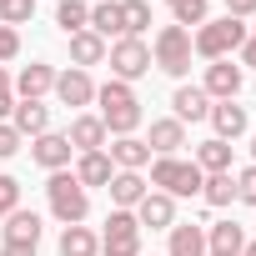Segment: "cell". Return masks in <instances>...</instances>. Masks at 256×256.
Masks as SVG:
<instances>
[{"mask_svg": "<svg viewBox=\"0 0 256 256\" xmlns=\"http://www.w3.org/2000/svg\"><path fill=\"white\" fill-rule=\"evenodd\" d=\"M96 116H100V126H106V136H136V126L146 120V110H141V96L126 86V80H106V86H96Z\"/></svg>", "mask_w": 256, "mask_h": 256, "instance_id": "6da1fadb", "label": "cell"}, {"mask_svg": "<svg viewBox=\"0 0 256 256\" xmlns=\"http://www.w3.org/2000/svg\"><path fill=\"white\" fill-rule=\"evenodd\" d=\"M136 221H141V231H146V226H151V231H171V226H176V201H171L166 191H146L141 206H136Z\"/></svg>", "mask_w": 256, "mask_h": 256, "instance_id": "4fadbf2b", "label": "cell"}, {"mask_svg": "<svg viewBox=\"0 0 256 256\" xmlns=\"http://www.w3.org/2000/svg\"><path fill=\"white\" fill-rule=\"evenodd\" d=\"M20 146H26V136L16 131V126H10V120H0V161H10V156H16Z\"/></svg>", "mask_w": 256, "mask_h": 256, "instance_id": "836d02e7", "label": "cell"}, {"mask_svg": "<svg viewBox=\"0 0 256 256\" xmlns=\"http://www.w3.org/2000/svg\"><path fill=\"white\" fill-rule=\"evenodd\" d=\"M120 26H126V36L146 40V30H151V0H120Z\"/></svg>", "mask_w": 256, "mask_h": 256, "instance_id": "f1b7e54d", "label": "cell"}, {"mask_svg": "<svg viewBox=\"0 0 256 256\" xmlns=\"http://www.w3.org/2000/svg\"><path fill=\"white\" fill-rule=\"evenodd\" d=\"M166 6H171L176 26H186V30H191V26H206V20H211V16H206V10H211V0H166Z\"/></svg>", "mask_w": 256, "mask_h": 256, "instance_id": "4dcf8cb0", "label": "cell"}, {"mask_svg": "<svg viewBox=\"0 0 256 256\" xmlns=\"http://www.w3.org/2000/svg\"><path fill=\"white\" fill-rule=\"evenodd\" d=\"M10 110H16V86H10V70L0 66V120H10Z\"/></svg>", "mask_w": 256, "mask_h": 256, "instance_id": "e575fe53", "label": "cell"}, {"mask_svg": "<svg viewBox=\"0 0 256 256\" xmlns=\"http://www.w3.org/2000/svg\"><path fill=\"white\" fill-rule=\"evenodd\" d=\"M196 166H201V176H221V171H231V141H201L196 146V156H191Z\"/></svg>", "mask_w": 256, "mask_h": 256, "instance_id": "d4e9b609", "label": "cell"}, {"mask_svg": "<svg viewBox=\"0 0 256 256\" xmlns=\"http://www.w3.org/2000/svg\"><path fill=\"white\" fill-rule=\"evenodd\" d=\"M201 166L196 161H181V156H156L151 161V191H166L171 201L176 196H201Z\"/></svg>", "mask_w": 256, "mask_h": 256, "instance_id": "5b68a950", "label": "cell"}, {"mask_svg": "<svg viewBox=\"0 0 256 256\" xmlns=\"http://www.w3.org/2000/svg\"><path fill=\"white\" fill-rule=\"evenodd\" d=\"M256 70V26H246V46H241V70Z\"/></svg>", "mask_w": 256, "mask_h": 256, "instance_id": "f35d334b", "label": "cell"}, {"mask_svg": "<svg viewBox=\"0 0 256 256\" xmlns=\"http://www.w3.org/2000/svg\"><path fill=\"white\" fill-rule=\"evenodd\" d=\"M106 60H110V80H141V76H151V46L146 40H136V36H120V40H110L106 46Z\"/></svg>", "mask_w": 256, "mask_h": 256, "instance_id": "8992f818", "label": "cell"}, {"mask_svg": "<svg viewBox=\"0 0 256 256\" xmlns=\"http://www.w3.org/2000/svg\"><path fill=\"white\" fill-rule=\"evenodd\" d=\"M171 116L181 120V126H191V120H206L211 116V96L201 90V86H176V96H171Z\"/></svg>", "mask_w": 256, "mask_h": 256, "instance_id": "2e32d148", "label": "cell"}, {"mask_svg": "<svg viewBox=\"0 0 256 256\" xmlns=\"http://www.w3.org/2000/svg\"><path fill=\"white\" fill-rule=\"evenodd\" d=\"M70 141H66V131H46V136H36L30 141V161L40 166V171H66L70 166Z\"/></svg>", "mask_w": 256, "mask_h": 256, "instance_id": "30bf717a", "label": "cell"}, {"mask_svg": "<svg viewBox=\"0 0 256 256\" xmlns=\"http://www.w3.org/2000/svg\"><path fill=\"white\" fill-rule=\"evenodd\" d=\"M66 46H70V66L76 70H90V66L106 60V40L96 30H76V36H66Z\"/></svg>", "mask_w": 256, "mask_h": 256, "instance_id": "603a6c76", "label": "cell"}, {"mask_svg": "<svg viewBox=\"0 0 256 256\" xmlns=\"http://www.w3.org/2000/svg\"><path fill=\"white\" fill-rule=\"evenodd\" d=\"M251 166H256V136H251Z\"/></svg>", "mask_w": 256, "mask_h": 256, "instance_id": "b9f144b4", "label": "cell"}, {"mask_svg": "<svg viewBox=\"0 0 256 256\" xmlns=\"http://www.w3.org/2000/svg\"><path fill=\"white\" fill-rule=\"evenodd\" d=\"M56 26H60L66 36L86 30V26H90V6H86V0H60V6H56Z\"/></svg>", "mask_w": 256, "mask_h": 256, "instance_id": "f546056e", "label": "cell"}, {"mask_svg": "<svg viewBox=\"0 0 256 256\" xmlns=\"http://www.w3.org/2000/svg\"><path fill=\"white\" fill-rule=\"evenodd\" d=\"M191 30L186 26H161L156 30V40H151V66L156 70H166L171 80H186V70H191Z\"/></svg>", "mask_w": 256, "mask_h": 256, "instance_id": "277c9868", "label": "cell"}, {"mask_svg": "<svg viewBox=\"0 0 256 256\" xmlns=\"http://www.w3.org/2000/svg\"><path fill=\"white\" fill-rule=\"evenodd\" d=\"M10 126H16V131L20 136H46L50 131V106L46 100H16V110H10Z\"/></svg>", "mask_w": 256, "mask_h": 256, "instance_id": "d6986e66", "label": "cell"}, {"mask_svg": "<svg viewBox=\"0 0 256 256\" xmlns=\"http://www.w3.org/2000/svg\"><path fill=\"white\" fill-rule=\"evenodd\" d=\"M100 256H141V221H136V211H110L106 216Z\"/></svg>", "mask_w": 256, "mask_h": 256, "instance_id": "52a82bcc", "label": "cell"}, {"mask_svg": "<svg viewBox=\"0 0 256 256\" xmlns=\"http://www.w3.org/2000/svg\"><path fill=\"white\" fill-rule=\"evenodd\" d=\"M6 241L40 246V216H36V211H26V206H16V211L6 216Z\"/></svg>", "mask_w": 256, "mask_h": 256, "instance_id": "4316f807", "label": "cell"}, {"mask_svg": "<svg viewBox=\"0 0 256 256\" xmlns=\"http://www.w3.org/2000/svg\"><path fill=\"white\" fill-rule=\"evenodd\" d=\"M106 156L116 161V171H146V166H151V146H146L141 136H116V146H110Z\"/></svg>", "mask_w": 256, "mask_h": 256, "instance_id": "7402d4cb", "label": "cell"}, {"mask_svg": "<svg viewBox=\"0 0 256 256\" xmlns=\"http://www.w3.org/2000/svg\"><path fill=\"white\" fill-rule=\"evenodd\" d=\"M241 86H246V70H241V66H231V60H211V66H206L201 90H206L211 100H236Z\"/></svg>", "mask_w": 256, "mask_h": 256, "instance_id": "9c48e42d", "label": "cell"}, {"mask_svg": "<svg viewBox=\"0 0 256 256\" xmlns=\"http://www.w3.org/2000/svg\"><path fill=\"white\" fill-rule=\"evenodd\" d=\"M236 201H246V206H256V166H246V171L236 176Z\"/></svg>", "mask_w": 256, "mask_h": 256, "instance_id": "d590c367", "label": "cell"}, {"mask_svg": "<svg viewBox=\"0 0 256 256\" xmlns=\"http://www.w3.org/2000/svg\"><path fill=\"white\" fill-rule=\"evenodd\" d=\"M226 16L231 20H256V0H226Z\"/></svg>", "mask_w": 256, "mask_h": 256, "instance_id": "74e56055", "label": "cell"}, {"mask_svg": "<svg viewBox=\"0 0 256 256\" xmlns=\"http://www.w3.org/2000/svg\"><path fill=\"white\" fill-rule=\"evenodd\" d=\"M16 206H20V181L16 176H0V221H6Z\"/></svg>", "mask_w": 256, "mask_h": 256, "instance_id": "d6a6232c", "label": "cell"}, {"mask_svg": "<svg viewBox=\"0 0 256 256\" xmlns=\"http://www.w3.org/2000/svg\"><path fill=\"white\" fill-rule=\"evenodd\" d=\"M30 16H36V0H0V26L20 30V26H26Z\"/></svg>", "mask_w": 256, "mask_h": 256, "instance_id": "1f68e13d", "label": "cell"}, {"mask_svg": "<svg viewBox=\"0 0 256 256\" xmlns=\"http://www.w3.org/2000/svg\"><path fill=\"white\" fill-rule=\"evenodd\" d=\"M66 141H70V151H76V156H80V151H106V126H100V116H90V110L70 116Z\"/></svg>", "mask_w": 256, "mask_h": 256, "instance_id": "5bb4252c", "label": "cell"}, {"mask_svg": "<svg viewBox=\"0 0 256 256\" xmlns=\"http://www.w3.org/2000/svg\"><path fill=\"white\" fill-rule=\"evenodd\" d=\"M46 201H50V216H56L60 226H80V221L90 216V191H86L70 171H50Z\"/></svg>", "mask_w": 256, "mask_h": 256, "instance_id": "3957f363", "label": "cell"}, {"mask_svg": "<svg viewBox=\"0 0 256 256\" xmlns=\"http://www.w3.org/2000/svg\"><path fill=\"white\" fill-rule=\"evenodd\" d=\"M16 56H20V30L0 26V66H6V60H16Z\"/></svg>", "mask_w": 256, "mask_h": 256, "instance_id": "8d00e7d4", "label": "cell"}, {"mask_svg": "<svg viewBox=\"0 0 256 256\" xmlns=\"http://www.w3.org/2000/svg\"><path fill=\"white\" fill-rule=\"evenodd\" d=\"M56 100L66 106V110H86V106H96V80H90V70H56Z\"/></svg>", "mask_w": 256, "mask_h": 256, "instance_id": "ba28073f", "label": "cell"}, {"mask_svg": "<svg viewBox=\"0 0 256 256\" xmlns=\"http://www.w3.org/2000/svg\"><path fill=\"white\" fill-rule=\"evenodd\" d=\"M241 256H256V241H246V246H241Z\"/></svg>", "mask_w": 256, "mask_h": 256, "instance_id": "60d3db41", "label": "cell"}, {"mask_svg": "<svg viewBox=\"0 0 256 256\" xmlns=\"http://www.w3.org/2000/svg\"><path fill=\"white\" fill-rule=\"evenodd\" d=\"M86 30H96L100 40H120V36H126V26H120V0H96Z\"/></svg>", "mask_w": 256, "mask_h": 256, "instance_id": "cb8c5ba5", "label": "cell"}, {"mask_svg": "<svg viewBox=\"0 0 256 256\" xmlns=\"http://www.w3.org/2000/svg\"><path fill=\"white\" fill-rule=\"evenodd\" d=\"M246 226L236 221H206V256H241Z\"/></svg>", "mask_w": 256, "mask_h": 256, "instance_id": "e0dca14e", "label": "cell"}, {"mask_svg": "<svg viewBox=\"0 0 256 256\" xmlns=\"http://www.w3.org/2000/svg\"><path fill=\"white\" fill-rule=\"evenodd\" d=\"M166 236H171V241H166V256H206V226L176 221Z\"/></svg>", "mask_w": 256, "mask_h": 256, "instance_id": "ffe728a7", "label": "cell"}, {"mask_svg": "<svg viewBox=\"0 0 256 256\" xmlns=\"http://www.w3.org/2000/svg\"><path fill=\"white\" fill-rule=\"evenodd\" d=\"M241 46H246V20H231V16L206 20V26L191 30V50H196L206 66H211V60H231Z\"/></svg>", "mask_w": 256, "mask_h": 256, "instance_id": "7a4b0ae2", "label": "cell"}, {"mask_svg": "<svg viewBox=\"0 0 256 256\" xmlns=\"http://www.w3.org/2000/svg\"><path fill=\"white\" fill-rule=\"evenodd\" d=\"M206 120L216 126V141H236V136H246V126H251L246 106H236V100H211V116Z\"/></svg>", "mask_w": 256, "mask_h": 256, "instance_id": "9a60e30c", "label": "cell"}, {"mask_svg": "<svg viewBox=\"0 0 256 256\" xmlns=\"http://www.w3.org/2000/svg\"><path fill=\"white\" fill-rule=\"evenodd\" d=\"M146 146H151L156 156H176V151L186 146V126H181L176 116H161V120H151V136H146Z\"/></svg>", "mask_w": 256, "mask_h": 256, "instance_id": "44dd1931", "label": "cell"}, {"mask_svg": "<svg viewBox=\"0 0 256 256\" xmlns=\"http://www.w3.org/2000/svg\"><path fill=\"white\" fill-rule=\"evenodd\" d=\"M201 201H206L211 211L231 206V201H236V176H231V171H221V176H206V181H201Z\"/></svg>", "mask_w": 256, "mask_h": 256, "instance_id": "83f0119b", "label": "cell"}, {"mask_svg": "<svg viewBox=\"0 0 256 256\" xmlns=\"http://www.w3.org/2000/svg\"><path fill=\"white\" fill-rule=\"evenodd\" d=\"M70 176H76V181H80L86 191H90V186H110V176H116V161H110L106 151H80V156H76V171H70Z\"/></svg>", "mask_w": 256, "mask_h": 256, "instance_id": "ac0fdd59", "label": "cell"}, {"mask_svg": "<svg viewBox=\"0 0 256 256\" xmlns=\"http://www.w3.org/2000/svg\"><path fill=\"white\" fill-rule=\"evenodd\" d=\"M106 191H110V211H136V206H141V196L151 191V181H146L141 171H116Z\"/></svg>", "mask_w": 256, "mask_h": 256, "instance_id": "7c38bea8", "label": "cell"}, {"mask_svg": "<svg viewBox=\"0 0 256 256\" xmlns=\"http://www.w3.org/2000/svg\"><path fill=\"white\" fill-rule=\"evenodd\" d=\"M10 86H16V100H40V96L56 90V66L30 60V66H20V76H16Z\"/></svg>", "mask_w": 256, "mask_h": 256, "instance_id": "8fae6325", "label": "cell"}, {"mask_svg": "<svg viewBox=\"0 0 256 256\" xmlns=\"http://www.w3.org/2000/svg\"><path fill=\"white\" fill-rule=\"evenodd\" d=\"M0 256H36V246H26V241H0Z\"/></svg>", "mask_w": 256, "mask_h": 256, "instance_id": "ab89813d", "label": "cell"}, {"mask_svg": "<svg viewBox=\"0 0 256 256\" xmlns=\"http://www.w3.org/2000/svg\"><path fill=\"white\" fill-rule=\"evenodd\" d=\"M60 256H100V236L80 221V226H60Z\"/></svg>", "mask_w": 256, "mask_h": 256, "instance_id": "484cf974", "label": "cell"}]
</instances>
